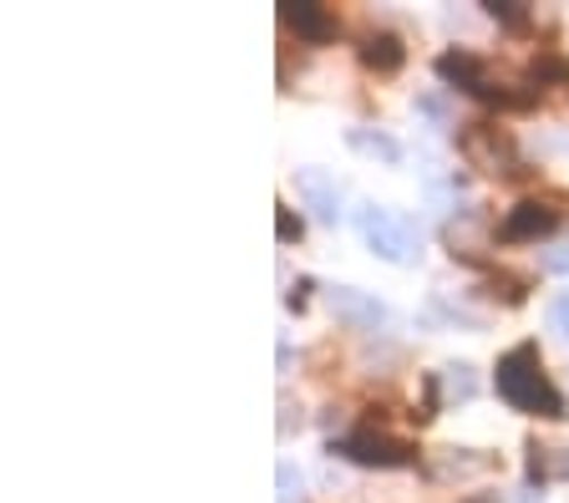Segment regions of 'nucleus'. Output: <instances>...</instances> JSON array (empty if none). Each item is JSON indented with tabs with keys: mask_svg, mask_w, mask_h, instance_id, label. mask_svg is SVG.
<instances>
[{
	"mask_svg": "<svg viewBox=\"0 0 569 503\" xmlns=\"http://www.w3.org/2000/svg\"><path fill=\"white\" fill-rule=\"evenodd\" d=\"M438 386H442V402H473V396H478V376H473V366H468V361L442 366Z\"/></svg>",
	"mask_w": 569,
	"mask_h": 503,
	"instance_id": "ddd939ff",
	"label": "nucleus"
},
{
	"mask_svg": "<svg viewBox=\"0 0 569 503\" xmlns=\"http://www.w3.org/2000/svg\"><path fill=\"white\" fill-rule=\"evenodd\" d=\"M361 61H367L371 72H397L407 61V47L391 31H377V37H367V47H361Z\"/></svg>",
	"mask_w": 569,
	"mask_h": 503,
	"instance_id": "9b49d317",
	"label": "nucleus"
},
{
	"mask_svg": "<svg viewBox=\"0 0 569 503\" xmlns=\"http://www.w3.org/2000/svg\"><path fill=\"white\" fill-rule=\"evenodd\" d=\"M427 467L442 473V479H468V473H493L498 457L493 453H473V447H438V453L427 457Z\"/></svg>",
	"mask_w": 569,
	"mask_h": 503,
	"instance_id": "6e6552de",
	"label": "nucleus"
},
{
	"mask_svg": "<svg viewBox=\"0 0 569 503\" xmlns=\"http://www.w3.org/2000/svg\"><path fill=\"white\" fill-rule=\"evenodd\" d=\"M458 153L468 158V168H478L488 179H513L519 173V148H513L509 128H498V122H468L458 132Z\"/></svg>",
	"mask_w": 569,
	"mask_h": 503,
	"instance_id": "7ed1b4c3",
	"label": "nucleus"
},
{
	"mask_svg": "<svg viewBox=\"0 0 569 503\" xmlns=\"http://www.w3.org/2000/svg\"><path fill=\"white\" fill-rule=\"evenodd\" d=\"M296 193L316 219H326V224L341 219V183H336V173H326V168H296Z\"/></svg>",
	"mask_w": 569,
	"mask_h": 503,
	"instance_id": "0eeeda50",
	"label": "nucleus"
},
{
	"mask_svg": "<svg viewBox=\"0 0 569 503\" xmlns=\"http://www.w3.org/2000/svg\"><path fill=\"white\" fill-rule=\"evenodd\" d=\"M529 479H533V483H549V479H569V447L529 443Z\"/></svg>",
	"mask_w": 569,
	"mask_h": 503,
	"instance_id": "f8f14e48",
	"label": "nucleus"
},
{
	"mask_svg": "<svg viewBox=\"0 0 569 503\" xmlns=\"http://www.w3.org/2000/svg\"><path fill=\"white\" fill-rule=\"evenodd\" d=\"M326 305H331V315L341 325H351V331H381V325H387V305H381L371 290L331 285L326 290Z\"/></svg>",
	"mask_w": 569,
	"mask_h": 503,
	"instance_id": "423d86ee",
	"label": "nucleus"
},
{
	"mask_svg": "<svg viewBox=\"0 0 569 503\" xmlns=\"http://www.w3.org/2000/svg\"><path fill=\"white\" fill-rule=\"evenodd\" d=\"M274 479H280V503H296L300 499V467L296 463H280V467H274Z\"/></svg>",
	"mask_w": 569,
	"mask_h": 503,
	"instance_id": "2eb2a0df",
	"label": "nucleus"
},
{
	"mask_svg": "<svg viewBox=\"0 0 569 503\" xmlns=\"http://www.w3.org/2000/svg\"><path fill=\"white\" fill-rule=\"evenodd\" d=\"M549 325H555V331H559V335H565V341H569V290H565V295L555 300V305H549Z\"/></svg>",
	"mask_w": 569,
	"mask_h": 503,
	"instance_id": "dca6fc26",
	"label": "nucleus"
},
{
	"mask_svg": "<svg viewBox=\"0 0 569 503\" xmlns=\"http://www.w3.org/2000/svg\"><path fill=\"white\" fill-rule=\"evenodd\" d=\"M438 77L458 82L462 92L483 97V102H509V108L529 102V92H519V82H513V77H503L498 67H488L483 57H473V51H442V57H438Z\"/></svg>",
	"mask_w": 569,
	"mask_h": 503,
	"instance_id": "f03ea898",
	"label": "nucleus"
},
{
	"mask_svg": "<svg viewBox=\"0 0 569 503\" xmlns=\"http://www.w3.org/2000/svg\"><path fill=\"white\" fill-rule=\"evenodd\" d=\"M351 148L356 153H371L381 163H402V143L387 138V132H367V128H351Z\"/></svg>",
	"mask_w": 569,
	"mask_h": 503,
	"instance_id": "4468645a",
	"label": "nucleus"
},
{
	"mask_svg": "<svg viewBox=\"0 0 569 503\" xmlns=\"http://www.w3.org/2000/svg\"><path fill=\"white\" fill-rule=\"evenodd\" d=\"M519 503H539V499H533V493H523V499H519Z\"/></svg>",
	"mask_w": 569,
	"mask_h": 503,
	"instance_id": "a211bd4d",
	"label": "nucleus"
},
{
	"mask_svg": "<svg viewBox=\"0 0 569 503\" xmlns=\"http://www.w3.org/2000/svg\"><path fill=\"white\" fill-rule=\"evenodd\" d=\"M555 229V209L545 204H519L509 219H503V240H539Z\"/></svg>",
	"mask_w": 569,
	"mask_h": 503,
	"instance_id": "9d476101",
	"label": "nucleus"
},
{
	"mask_svg": "<svg viewBox=\"0 0 569 503\" xmlns=\"http://www.w3.org/2000/svg\"><path fill=\"white\" fill-rule=\"evenodd\" d=\"M493 386H498V396H503L513 412H523V418H549V422L565 418V396H559V386L549 382L545 356H539L533 341L513 346L509 356H498Z\"/></svg>",
	"mask_w": 569,
	"mask_h": 503,
	"instance_id": "f257e3e1",
	"label": "nucleus"
},
{
	"mask_svg": "<svg viewBox=\"0 0 569 503\" xmlns=\"http://www.w3.org/2000/svg\"><path fill=\"white\" fill-rule=\"evenodd\" d=\"M280 21L290 26L300 41H310V47H320V41L336 37V16L326 11V6H284Z\"/></svg>",
	"mask_w": 569,
	"mask_h": 503,
	"instance_id": "1a4fd4ad",
	"label": "nucleus"
},
{
	"mask_svg": "<svg viewBox=\"0 0 569 503\" xmlns=\"http://www.w3.org/2000/svg\"><path fill=\"white\" fill-rule=\"evenodd\" d=\"M336 453L351 457V463H361V467H407L417 457V447L407 443V437H397V432L377 427V422H361L351 437L336 443Z\"/></svg>",
	"mask_w": 569,
	"mask_h": 503,
	"instance_id": "39448f33",
	"label": "nucleus"
},
{
	"mask_svg": "<svg viewBox=\"0 0 569 503\" xmlns=\"http://www.w3.org/2000/svg\"><path fill=\"white\" fill-rule=\"evenodd\" d=\"M545 264L555 270V275H569V244H559V250H549L545 254Z\"/></svg>",
	"mask_w": 569,
	"mask_h": 503,
	"instance_id": "f3484780",
	"label": "nucleus"
},
{
	"mask_svg": "<svg viewBox=\"0 0 569 503\" xmlns=\"http://www.w3.org/2000/svg\"><path fill=\"white\" fill-rule=\"evenodd\" d=\"M356 224H361V240H367V250L377 254V260H387V264H412L417 260V229H412L407 214L367 204L361 214H356Z\"/></svg>",
	"mask_w": 569,
	"mask_h": 503,
	"instance_id": "20e7f679",
	"label": "nucleus"
}]
</instances>
